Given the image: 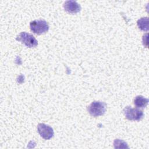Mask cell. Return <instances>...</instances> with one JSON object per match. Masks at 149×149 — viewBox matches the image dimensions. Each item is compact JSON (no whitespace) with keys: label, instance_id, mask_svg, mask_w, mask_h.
I'll return each mask as SVG.
<instances>
[{"label":"cell","instance_id":"6da1fadb","mask_svg":"<svg viewBox=\"0 0 149 149\" xmlns=\"http://www.w3.org/2000/svg\"><path fill=\"white\" fill-rule=\"evenodd\" d=\"M16 40L29 48L36 47L38 45V41L36 38L32 34L26 32H21L16 36Z\"/></svg>","mask_w":149,"mask_h":149},{"label":"cell","instance_id":"7a4b0ae2","mask_svg":"<svg viewBox=\"0 0 149 149\" xmlns=\"http://www.w3.org/2000/svg\"><path fill=\"white\" fill-rule=\"evenodd\" d=\"M31 30L38 35L46 33L49 30L47 22L44 20H35L30 23Z\"/></svg>","mask_w":149,"mask_h":149},{"label":"cell","instance_id":"3957f363","mask_svg":"<svg viewBox=\"0 0 149 149\" xmlns=\"http://www.w3.org/2000/svg\"><path fill=\"white\" fill-rule=\"evenodd\" d=\"M90 115L97 117L104 114L106 111V104L101 101H94L87 108Z\"/></svg>","mask_w":149,"mask_h":149},{"label":"cell","instance_id":"277c9868","mask_svg":"<svg viewBox=\"0 0 149 149\" xmlns=\"http://www.w3.org/2000/svg\"><path fill=\"white\" fill-rule=\"evenodd\" d=\"M123 113L126 118L130 120H140L144 115L141 110L137 108H132L130 106H127L123 109Z\"/></svg>","mask_w":149,"mask_h":149},{"label":"cell","instance_id":"5b68a950","mask_svg":"<svg viewBox=\"0 0 149 149\" xmlns=\"http://www.w3.org/2000/svg\"><path fill=\"white\" fill-rule=\"evenodd\" d=\"M37 130L40 135L45 140H49L54 136L53 129L44 123H39L37 126Z\"/></svg>","mask_w":149,"mask_h":149},{"label":"cell","instance_id":"8992f818","mask_svg":"<svg viewBox=\"0 0 149 149\" xmlns=\"http://www.w3.org/2000/svg\"><path fill=\"white\" fill-rule=\"evenodd\" d=\"M63 8L65 11L71 14L78 13L81 9L80 5L76 1L72 0L65 1L63 4Z\"/></svg>","mask_w":149,"mask_h":149},{"label":"cell","instance_id":"52a82bcc","mask_svg":"<svg viewBox=\"0 0 149 149\" xmlns=\"http://www.w3.org/2000/svg\"><path fill=\"white\" fill-rule=\"evenodd\" d=\"M148 100L142 95H137L134 100V104L138 108H145L147 107Z\"/></svg>","mask_w":149,"mask_h":149},{"label":"cell","instance_id":"ba28073f","mask_svg":"<svg viewBox=\"0 0 149 149\" xmlns=\"http://www.w3.org/2000/svg\"><path fill=\"white\" fill-rule=\"evenodd\" d=\"M137 23L139 28L141 30L144 31L148 30V18L147 17L140 18L137 20Z\"/></svg>","mask_w":149,"mask_h":149},{"label":"cell","instance_id":"9c48e42d","mask_svg":"<svg viewBox=\"0 0 149 149\" xmlns=\"http://www.w3.org/2000/svg\"><path fill=\"white\" fill-rule=\"evenodd\" d=\"M114 147L115 148H128L127 143L124 141L120 139H115L113 142Z\"/></svg>","mask_w":149,"mask_h":149}]
</instances>
